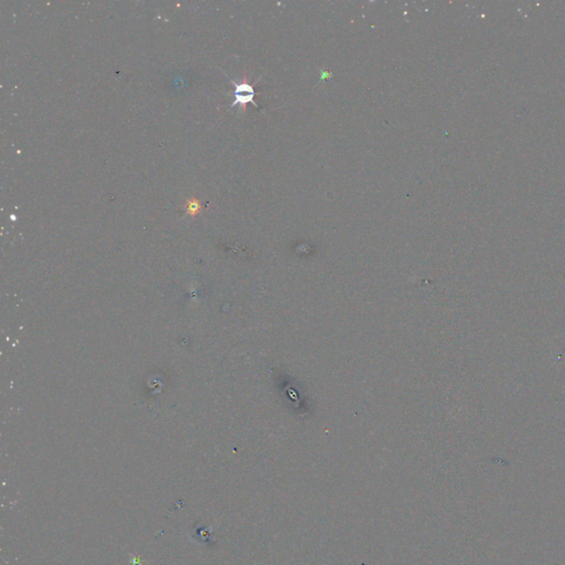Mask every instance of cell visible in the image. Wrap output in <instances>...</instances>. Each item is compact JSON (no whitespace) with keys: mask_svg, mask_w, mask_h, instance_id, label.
<instances>
[{"mask_svg":"<svg viewBox=\"0 0 565 565\" xmlns=\"http://www.w3.org/2000/svg\"><path fill=\"white\" fill-rule=\"evenodd\" d=\"M234 86H236V101L233 102L232 106H236V105H242V107H244V105H246L247 103H253V104L256 106V103L254 102V90H253V86L248 85L247 83H242V84H238V83H234Z\"/></svg>","mask_w":565,"mask_h":565,"instance_id":"cell-1","label":"cell"},{"mask_svg":"<svg viewBox=\"0 0 565 565\" xmlns=\"http://www.w3.org/2000/svg\"><path fill=\"white\" fill-rule=\"evenodd\" d=\"M200 209H201V203L199 200L196 199V198H192L191 200H189L187 202V215L196 216Z\"/></svg>","mask_w":565,"mask_h":565,"instance_id":"cell-2","label":"cell"}]
</instances>
